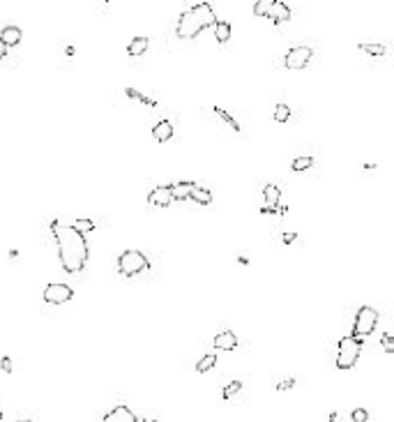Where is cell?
<instances>
[{"label":"cell","mask_w":394,"mask_h":422,"mask_svg":"<svg viewBox=\"0 0 394 422\" xmlns=\"http://www.w3.org/2000/svg\"><path fill=\"white\" fill-rule=\"evenodd\" d=\"M51 233L55 238V247H58L62 270L70 275L81 273L88 263L86 236H81L72 224H62V221H51Z\"/></svg>","instance_id":"obj_1"},{"label":"cell","mask_w":394,"mask_h":422,"mask_svg":"<svg viewBox=\"0 0 394 422\" xmlns=\"http://www.w3.org/2000/svg\"><path fill=\"white\" fill-rule=\"evenodd\" d=\"M150 268V261L148 256L139 252V249H127L123 254L118 256V273L123 277H136L139 273L148 270Z\"/></svg>","instance_id":"obj_2"},{"label":"cell","mask_w":394,"mask_h":422,"mask_svg":"<svg viewBox=\"0 0 394 422\" xmlns=\"http://www.w3.org/2000/svg\"><path fill=\"white\" fill-rule=\"evenodd\" d=\"M359 351H362V339L353 337V334L343 337L339 346H337V367L339 369H353L359 358Z\"/></svg>","instance_id":"obj_3"},{"label":"cell","mask_w":394,"mask_h":422,"mask_svg":"<svg viewBox=\"0 0 394 422\" xmlns=\"http://www.w3.org/2000/svg\"><path fill=\"white\" fill-rule=\"evenodd\" d=\"M254 14L256 17H268L277 26H281L290 18V7L286 2H277V0H258L254 5Z\"/></svg>","instance_id":"obj_4"},{"label":"cell","mask_w":394,"mask_h":422,"mask_svg":"<svg viewBox=\"0 0 394 422\" xmlns=\"http://www.w3.org/2000/svg\"><path fill=\"white\" fill-rule=\"evenodd\" d=\"M376 326H378V312H376L374 307L364 305V307H359L358 314H355V323H353V337L362 339V337H367V334L374 332V330H376Z\"/></svg>","instance_id":"obj_5"},{"label":"cell","mask_w":394,"mask_h":422,"mask_svg":"<svg viewBox=\"0 0 394 422\" xmlns=\"http://www.w3.org/2000/svg\"><path fill=\"white\" fill-rule=\"evenodd\" d=\"M203 30V23L198 21V17L194 14L192 9H187V12H182L180 14V18H178V26H175V33H178V37H182V39H194V37L198 35Z\"/></svg>","instance_id":"obj_6"},{"label":"cell","mask_w":394,"mask_h":422,"mask_svg":"<svg viewBox=\"0 0 394 422\" xmlns=\"http://www.w3.org/2000/svg\"><path fill=\"white\" fill-rule=\"evenodd\" d=\"M311 55H314V51H311L309 46H293V49L286 53V58H284V67H286V70H302V67L309 65Z\"/></svg>","instance_id":"obj_7"},{"label":"cell","mask_w":394,"mask_h":422,"mask_svg":"<svg viewBox=\"0 0 394 422\" xmlns=\"http://www.w3.org/2000/svg\"><path fill=\"white\" fill-rule=\"evenodd\" d=\"M74 298V291L67 284H49L44 289V302L49 305H62V302H70Z\"/></svg>","instance_id":"obj_8"},{"label":"cell","mask_w":394,"mask_h":422,"mask_svg":"<svg viewBox=\"0 0 394 422\" xmlns=\"http://www.w3.org/2000/svg\"><path fill=\"white\" fill-rule=\"evenodd\" d=\"M102 422H139V418H136V413L131 411L129 406H115V408H111L108 413L104 415V420Z\"/></svg>","instance_id":"obj_9"},{"label":"cell","mask_w":394,"mask_h":422,"mask_svg":"<svg viewBox=\"0 0 394 422\" xmlns=\"http://www.w3.org/2000/svg\"><path fill=\"white\" fill-rule=\"evenodd\" d=\"M192 12L198 17V21L203 23V28H215L217 17H215V9H212L208 2H198L196 7H192Z\"/></svg>","instance_id":"obj_10"},{"label":"cell","mask_w":394,"mask_h":422,"mask_svg":"<svg viewBox=\"0 0 394 422\" xmlns=\"http://www.w3.org/2000/svg\"><path fill=\"white\" fill-rule=\"evenodd\" d=\"M21 39H23V33L17 26H5L2 33H0V46H5V49L21 44Z\"/></svg>","instance_id":"obj_11"},{"label":"cell","mask_w":394,"mask_h":422,"mask_svg":"<svg viewBox=\"0 0 394 422\" xmlns=\"http://www.w3.org/2000/svg\"><path fill=\"white\" fill-rule=\"evenodd\" d=\"M212 346L217 349V351H233L237 346V337L235 332H231V330H224V332H219L215 339H212Z\"/></svg>","instance_id":"obj_12"},{"label":"cell","mask_w":394,"mask_h":422,"mask_svg":"<svg viewBox=\"0 0 394 422\" xmlns=\"http://www.w3.org/2000/svg\"><path fill=\"white\" fill-rule=\"evenodd\" d=\"M171 189L168 187H155L152 192L148 194V203L150 205H159V208H168L171 205Z\"/></svg>","instance_id":"obj_13"},{"label":"cell","mask_w":394,"mask_h":422,"mask_svg":"<svg viewBox=\"0 0 394 422\" xmlns=\"http://www.w3.org/2000/svg\"><path fill=\"white\" fill-rule=\"evenodd\" d=\"M173 136V123L171 120H159L155 127H152V139L155 141H159V143H166L168 139Z\"/></svg>","instance_id":"obj_14"},{"label":"cell","mask_w":394,"mask_h":422,"mask_svg":"<svg viewBox=\"0 0 394 422\" xmlns=\"http://www.w3.org/2000/svg\"><path fill=\"white\" fill-rule=\"evenodd\" d=\"M194 183H178V185H171L168 189H171V199L173 201H184V199H189V194H192L194 189Z\"/></svg>","instance_id":"obj_15"},{"label":"cell","mask_w":394,"mask_h":422,"mask_svg":"<svg viewBox=\"0 0 394 422\" xmlns=\"http://www.w3.org/2000/svg\"><path fill=\"white\" fill-rule=\"evenodd\" d=\"M263 196H265V208H277V203H279L281 199V192L277 185H265V189H263Z\"/></svg>","instance_id":"obj_16"},{"label":"cell","mask_w":394,"mask_h":422,"mask_svg":"<svg viewBox=\"0 0 394 422\" xmlns=\"http://www.w3.org/2000/svg\"><path fill=\"white\" fill-rule=\"evenodd\" d=\"M148 46H150L148 37H134L129 42V46H127V51H129V55H143L148 51Z\"/></svg>","instance_id":"obj_17"},{"label":"cell","mask_w":394,"mask_h":422,"mask_svg":"<svg viewBox=\"0 0 394 422\" xmlns=\"http://www.w3.org/2000/svg\"><path fill=\"white\" fill-rule=\"evenodd\" d=\"M189 199H194L198 205H210L212 203V192L210 189H205V187H194L192 194H189Z\"/></svg>","instance_id":"obj_18"},{"label":"cell","mask_w":394,"mask_h":422,"mask_svg":"<svg viewBox=\"0 0 394 422\" xmlns=\"http://www.w3.org/2000/svg\"><path fill=\"white\" fill-rule=\"evenodd\" d=\"M215 37H217L219 44H226L228 37H231V26H228V21H217V23H215Z\"/></svg>","instance_id":"obj_19"},{"label":"cell","mask_w":394,"mask_h":422,"mask_svg":"<svg viewBox=\"0 0 394 422\" xmlns=\"http://www.w3.org/2000/svg\"><path fill=\"white\" fill-rule=\"evenodd\" d=\"M215 365H217V355H215V353H205L201 360L196 362V371H198V374H205V371H210Z\"/></svg>","instance_id":"obj_20"},{"label":"cell","mask_w":394,"mask_h":422,"mask_svg":"<svg viewBox=\"0 0 394 422\" xmlns=\"http://www.w3.org/2000/svg\"><path fill=\"white\" fill-rule=\"evenodd\" d=\"M314 166V157L311 155H302V157H295L293 159V164H290V168L295 171V173H302V171H306V168Z\"/></svg>","instance_id":"obj_21"},{"label":"cell","mask_w":394,"mask_h":422,"mask_svg":"<svg viewBox=\"0 0 394 422\" xmlns=\"http://www.w3.org/2000/svg\"><path fill=\"white\" fill-rule=\"evenodd\" d=\"M212 111H215V113H217L219 118H221V120H224V123H226L228 127H231V129H233V132H240V125L235 123V118H233V115L228 113V111H224V109H219V106H215Z\"/></svg>","instance_id":"obj_22"},{"label":"cell","mask_w":394,"mask_h":422,"mask_svg":"<svg viewBox=\"0 0 394 422\" xmlns=\"http://www.w3.org/2000/svg\"><path fill=\"white\" fill-rule=\"evenodd\" d=\"M72 226H74V229L79 231L81 236H86V233H90V231H95V221H92V220H86V217L81 220V217H79V220L74 221Z\"/></svg>","instance_id":"obj_23"},{"label":"cell","mask_w":394,"mask_h":422,"mask_svg":"<svg viewBox=\"0 0 394 422\" xmlns=\"http://www.w3.org/2000/svg\"><path fill=\"white\" fill-rule=\"evenodd\" d=\"M288 118H290V109L284 104V102L274 106V120H277V123H286Z\"/></svg>","instance_id":"obj_24"},{"label":"cell","mask_w":394,"mask_h":422,"mask_svg":"<svg viewBox=\"0 0 394 422\" xmlns=\"http://www.w3.org/2000/svg\"><path fill=\"white\" fill-rule=\"evenodd\" d=\"M240 390H242V383H240V381H231V383H228V385L221 390V397H224V399H228V397L237 395Z\"/></svg>","instance_id":"obj_25"},{"label":"cell","mask_w":394,"mask_h":422,"mask_svg":"<svg viewBox=\"0 0 394 422\" xmlns=\"http://www.w3.org/2000/svg\"><path fill=\"white\" fill-rule=\"evenodd\" d=\"M125 92H127V97H131V99H139V102H143V104H148V106H157V102H155V99H148L145 95H141V92H136L134 88H127Z\"/></svg>","instance_id":"obj_26"},{"label":"cell","mask_w":394,"mask_h":422,"mask_svg":"<svg viewBox=\"0 0 394 422\" xmlns=\"http://www.w3.org/2000/svg\"><path fill=\"white\" fill-rule=\"evenodd\" d=\"M359 49L371 53V55H385V46H380V44H359Z\"/></svg>","instance_id":"obj_27"},{"label":"cell","mask_w":394,"mask_h":422,"mask_svg":"<svg viewBox=\"0 0 394 422\" xmlns=\"http://www.w3.org/2000/svg\"><path fill=\"white\" fill-rule=\"evenodd\" d=\"M350 420L353 422H369V413L364 408H355V411L350 413Z\"/></svg>","instance_id":"obj_28"},{"label":"cell","mask_w":394,"mask_h":422,"mask_svg":"<svg viewBox=\"0 0 394 422\" xmlns=\"http://www.w3.org/2000/svg\"><path fill=\"white\" fill-rule=\"evenodd\" d=\"M380 344H383V349H385V353H392V351H394V339H392V334H390V332L383 334V339H380Z\"/></svg>","instance_id":"obj_29"},{"label":"cell","mask_w":394,"mask_h":422,"mask_svg":"<svg viewBox=\"0 0 394 422\" xmlns=\"http://www.w3.org/2000/svg\"><path fill=\"white\" fill-rule=\"evenodd\" d=\"M293 385H295V378H286V381H281L279 385H277V390H279V392H284V390H290Z\"/></svg>","instance_id":"obj_30"},{"label":"cell","mask_w":394,"mask_h":422,"mask_svg":"<svg viewBox=\"0 0 394 422\" xmlns=\"http://www.w3.org/2000/svg\"><path fill=\"white\" fill-rule=\"evenodd\" d=\"M0 367H2V371H12V360H9V358H2V360H0Z\"/></svg>","instance_id":"obj_31"},{"label":"cell","mask_w":394,"mask_h":422,"mask_svg":"<svg viewBox=\"0 0 394 422\" xmlns=\"http://www.w3.org/2000/svg\"><path fill=\"white\" fill-rule=\"evenodd\" d=\"M295 233H284V245H290V242H295Z\"/></svg>","instance_id":"obj_32"},{"label":"cell","mask_w":394,"mask_h":422,"mask_svg":"<svg viewBox=\"0 0 394 422\" xmlns=\"http://www.w3.org/2000/svg\"><path fill=\"white\" fill-rule=\"evenodd\" d=\"M5 53H7V49H5V46H0V60L5 58Z\"/></svg>","instance_id":"obj_33"},{"label":"cell","mask_w":394,"mask_h":422,"mask_svg":"<svg viewBox=\"0 0 394 422\" xmlns=\"http://www.w3.org/2000/svg\"><path fill=\"white\" fill-rule=\"evenodd\" d=\"M143 422H155V420H143Z\"/></svg>","instance_id":"obj_34"},{"label":"cell","mask_w":394,"mask_h":422,"mask_svg":"<svg viewBox=\"0 0 394 422\" xmlns=\"http://www.w3.org/2000/svg\"><path fill=\"white\" fill-rule=\"evenodd\" d=\"M18 422H30V420H18Z\"/></svg>","instance_id":"obj_35"},{"label":"cell","mask_w":394,"mask_h":422,"mask_svg":"<svg viewBox=\"0 0 394 422\" xmlns=\"http://www.w3.org/2000/svg\"><path fill=\"white\" fill-rule=\"evenodd\" d=\"M0 422H2V413H0Z\"/></svg>","instance_id":"obj_36"}]
</instances>
